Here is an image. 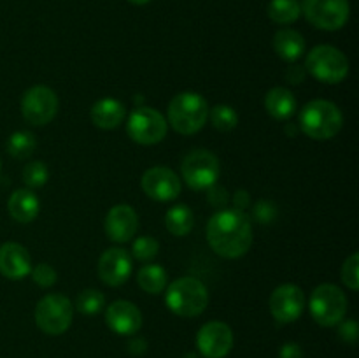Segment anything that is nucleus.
Segmentation results:
<instances>
[{
	"label": "nucleus",
	"mask_w": 359,
	"mask_h": 358,
	"mask_svg": "<svg viewBox=\"0 0 359 358\" xmlns=\"http://www.w3.org/2000/svg\"><path fill=\"white\" fill-rule=\"evenodd\" d=\"M76 309L83 314L91 316L98 314V312L104 309L105 305V297L100 290H95V288H86V290L81 291L76 298Z\"/></svg>",
	"instance_id": "cd10ccee"
},
{
	"label": "nucleus",
	"mask_w": 359,
	"mask_h": 358,
	"mask_svg": "<svg viewBox=\"0 0 359 358\" xmlns=\"http://www.w3.org/2000/svg\"><path fill=\"white\" fill-rule=\"evenodd\" d=\"M209 119V104L196 91H181L168 104V123L182 135L200 132Z\"/></svg>",
	"instance_id": "7ed1b4c3"
},
{
	"label": "nucleus",
	"mask_w": 359,
	"mask_h": 358,
	"mask_svg": "<svg viewBox=\"0 0 359 358\" xmlns=\"http://www.w3.org/2000/svg\"><path fill=\"white\" fill-rule=\"evenodd\" d=\"M196 346L205 358H224L233 347V332L223 321H209L198 330Z\"/></svg>",
	"instance_id": "ddd939ff"
},
{
	"label": "nucleus",
	"mask_w": 359,
	"mask_h": 358,
	"mask_svg": "<svg viewBox=\"0 0 359 358\" xmlns=\"http://www.w3.org/2000/svg\"><path fill=\"white\" fill-rule=\"evenodd\" d=\"M7 209L18 223H30L41 211V200L30 188H20L11 193L7 200Z\"/></svg>",
	"instance_id": "6ab92c4d"
},
{
	"label": "nucleus",
	"mask_w": 359,
	"mask_h": 358,
	"mask_svg": "<svg viewBox=\"0 0 359 358\" xmlns=\"http://www.w3.org/2000/svg\"><path fill=\"white\" fill-rule=\"evenodd\" d=\"M49 178V168L44 161H30V164L25 165L23 168V183L28 188H41L48 183Z\"/></svg>",
	"instance_id": "c756f323"
},
{
	"label": "nucleus",
	"mask_w": 359,
	"mask_h": 358,
	"mask_svg": "<svg viewBox=\"0 0 359 358\" xmlns=\"http://www.w3.org/2000/svg\"><path fill=\"white\" fill-rule=\"evenodd\" d=\"M165 304L181 318H193L205 311L209 304V291L200 279L182 276L165 288Z\"/></svg>",
	"instance_id": "f03ea898"
},
{
	"label": "nucleus",
	"mask_w": 359,
	"mask_h": 358,
	"mask_svg": "<svg viewBox=\"0 0 359 358\" xmlns=\"http://www.w3.org/2000/svg\"><path fill=\"white\" fill-rule=\"evenodd\" d=\"M265 109L272 118L284 121V119H290L297 111V98L287 88L276 86L266 91Z\"/></svg>",
	"instance_id": "4be33fe9"
},
{
	"label": "nucleus",
	"mask_w": 359,
	"mask_h": 358,
	"mask_svg": "<svg viewBox=\"0 0 359 358\" xmlns=\"http://www.w3.org/2000/svg\"><path fill=\"white\" fill-rule=\"evenodd\" d=\"M280 358H304V351L297 343H286L280 347Z\"/></svg>",
	"instance_id": "c9c22d12"
},
{
	"label": "nucleus",
	"mask_w": 359,
	"mask_h": 358,
	"mask_svg": "<svg viewBox=\"0 0 359 358\" xmlns=\"http://www.w3.org/2000/svg\"><path fill=\"white\" fill-rule=\"evenodd\" d=\"M167 126V119L163 118L160 111L140 105V107H135L130 112L126 132H128L130 139L135 140L137 144L151 146V144H158L160 140L165 139Z\"/></svg>",
	"instance_id": "1a4fd4ad"
},
{
	"label": "nucleus",
	"mask_w": 359,
	"mask_h": 358,
	"mask_svg": "<svg viewBox=\"0 0 359 358\" xmlns=\"http://www.w3.org/2000/svg\"><path fill=\"white\" fill-rule=\"evenodd\" d=\"M309 23L321 30H340L351 14L349 0H304L302 6Z\"/></svg>",
	"instance_id": "9b49d317"
},
{
	"label": "nucleus",
	"mask_w": 359,
	"mask_h": 358,
	"mask_svg": "<svg viewBox=\"0 0 359 358\" xmlns=\"http://www.w3.org/2000/svg\"><path fill=\"white\" fill-rule=\"evenodd\" d=\"M302 4L298 0H270L269 18L277 25H291L300 18Z\"/></svg>",
	"instance_id": "393cba45"
},
{
	"label": "nucleus",
	"mask_w": 359,
	"mask_h": 358,
	"mask_svg": "<svg viewBox=\"0 0 359 358\" xmlns=\"http://www.w3.org/2000/svg\"><path fill=\"white\" fill-rule=\"evenodd\" d=\"M342 125V111L330 100H311L300 111V130L314 140L333 139Z\"/></svg>",
	"instance_id": "20e7f679"
},
{
	"label": "nucleus",
	"mask_w": 359,
	"mask_h": 358,
	"mask_svg": "<svg viewBox=\"0 0 359 358\" xmlns=\"http://www.w3.org/2000/svg\"><path fill=\"white\" fill-rule=\"evenodd\" d=\"M105 234L114 242H128L139 228V216L128 204H116L105 216Z\"/></svg>",
	"instance_id": "dca6fc26"
},
{
	"label": "nucleus",
	"mask_w": 359,
	"mask_h": 358,
	"mask_svg": "<svg viewBox=\"0 0 359 358\" xmlns=\"http://www.w3.org/2000/svg\"><path fill=\"white\" fill-rule=\"evenodd\" d=\"M58 95L49 86H32L21 98V114L30 125L44 126L53 121L58 112Z\"/></svg>",
	"instance_id": "9d476101"
},
{
	"label": "nucleus",
	"mask_w": 359,
	"mask_h": 358,
	"mask_svg": "<svg viewBox=\"0 0 359 358\" xmlns=\"http://www.w3.org/2000/svg\"><path fill=\"white\" fill-rule=\"evenodd\" d=\"M311 314L321 326H335L346 318L347 297L335 284H319L311 295Z\"/></svg>",
	"instance_id": "0eeeda50"
},
{
	"label": "nucleus",
	"mask_w": 359,
	"mask_h": 358,
	"mask_svg": "<svg viewBox=\"0 0 359 358\" xmlns=\"http://www.w3.org/2000/svg\"><path fill=\"white\" fill-rule=\"evenodd\" d=\"M272 46L284 62H297L305 53L304 35L293 28H283V30L276 32Z\"/></svg>",
	"instance_id": "412c9836"
},
{
	"label": "nucleus",
	"mask_w": 359,
	"mask_h": 358,
	"mask_svg": "<svg viewBox=\"0 0 359 358\" xmlns=\"http://www.w3.org/2000/svg\"><path fill=\"white\" fill-rule=\"evenodd\" d=\"M233 204H235V209L244 211L245 207L251 204V197H249V192H245V190H238V192L233 195Z\"/></svg>",
	"instance_id": "e433bc0d"
},
{
	"label": "nucleus",
	"mask_w": 359,
	"mask_h": 358,
	"mask_svg": "<svg viewBox=\"0 0 359 358\" xmlns=\"http://www.w3.org/2000/svg\"><path fill=\"white\" fill-rule=\"evenodd\" d=\"M209 190V193H207V199H209L210 206L217 207V209H224L228 204V200H230V195H228L226 188H223V186L219 185H212Z\"/></svg>",
	"instance_id": "72a5a7b5"
},
{
	"label": "nucleus",
	"mask_w": 359,
	"mask_h": 358,
	"mask_svg": "<svg viewBox=\"0 0 359 358\" xmlns=\"http://www.w3.org/2000/svg\"><path fill=\"white\" fill-rule=\"evenodd\" d=\"M142 190L147 197L158 202H170L181 193V179L172 168L156 165L144 172Z\"/></svg>",
	"instance_id": "f8f14e48"
},
{
	"label": "nucleus",
	"mask_w": 359,
	"mask_h": 358,
	"mask_svg": "<svg viewBox=\"0 0 359 358\" xmlns=\"http://www.w3.org/2000/svg\"><path fill=\"white\" fill-rule=\"evenodd\" d=\"M137 283L144 291L151 295L163 293L167 288V270L156 263H146L137 272Z\"/></svg>",
	"instance_id": "b1692460"
},
{
	"label": "nucleus",
	"mask_w": 359,
	"mask_h": 358,
	"mask_svg": "<svg viewBox=\"0 0 359 358\" xmlns=\"http://www.w3.org/2000/svg\"><path fill=\"white\" fill-rule=\"evenodd\" d=\"M305 69L318 81L326 84H339L349 74V60L333 46H316L305 60Z\"/></svg>",
	"instance_id": "39448f33"
},
{
	"label": "nucleus",
	"mask_w": 359,
	"mask_h": 358,
	"mask_svg": "<svg viewBox=\"0 0 359 358\" xmlns=\"http://www.w3.org/2000/svg\"><path fill=\"white\" fill-rule=\"evenodd\" d=\"M30 274L34 283H37L42 288L53 286L56 283V277H58L56 276V270L49 263H37L35 267H32Z\"/></svg>",
	"instance_id": "2f4dec72"
},
{
	"label": "nucleus",
	"mask_w": 359,
	"mask_h": 358,
	"mask_svg": "<svg viewBox=\"0 0 359 358\" xmlns=\"http://www.w3.org/2000/svg\"><path fill=\"white\" fill-rule=\"evenodd\" d=\"M35 146H37V140H35V135L28 130H18L13 135L7 139V151H9L11 157L14 158H28L32 153H34Z\"/></svg>",
	"instance_id": "a878e982"
},
{
	"label": "nucleus",
	"mask_w": 359,
	"mask_h": 358,
	"mask_svg": "<svg viewBox=\"0 0 359 358\" xmlns=\"http://www.w3.org/2000/svg\"><path fill=\"white\" fill-rule=\"evenodd\" d=\"M305 77V70L302 69V67L294 65V67H290V70H287V79L291 81V83L298 84L300 81H304Z\"/></svg>",
	"instance_id": "4c0bfd02"
},
{
	"label": "nucleus",
	"mask_w": 359,
	"mask_h": 358,
	"mask_svg": "<svg viewBox=\"0 0 359 358\" xmlns=\"http://www.w3.org/2000/svg\"><path fill=\"white\" fill-rule=\"evenodd\" d=\"M339 325H340L339 326L340 339L346 340V343H351V344L356 343L358 333H359L356 319H342V321H340Z\"/></svg>",
	"instance_id": "f704fd0d"
},
{
	"label": "nucleus",
	"mask_w": 359,
	"mask_h": 358,
	"mask_svg": "<svg viewBox=\"0 0 359 358\" xmlns=\"http://www.w3.org/2000/svg\"><path fill=\"white\" fill-rule=\"evenodd\" d=\"M182 179L189 188L207 190L212 185H216L219 178V160L209 150H193L184 157L181 165Z\"/></svg>",
	"instance_id": "6e6552de"
},
{
	"label": "nucleus",
	"mask_w": 359,
	"mask_h": 358,
	"mask_svg": "<svg viewBox=\"0 0 359 358\" xmlns=\"http://www.w3.org/2000/svg\"><path fill=\"white\" fill-rule=\"evenodd\" d=\"M277 206L270 200H259L255 206V218L262 225H270L277 218Z\"/></svg>",
	"instance_id": "473e14b6"
},
{
	"label": "nucleus",
	"mask_w": 359,
	"mask_h": 358,
	"mask_svg": "<svg viewBox=\"0 0 359 358\" xmlns=\"http://www.w3.org/2000/svg\"><path fill=\"white\" fill-rule=\"evenodd\" d=\"M209 118L214 128L219 132H231L238 123L237 111L226 104H217L216 107L209 109Z\"/></svg>",
	"instance_id": "bb28decb"
},
{
	"label": "nucleus",
	"mask_w": 359,
	"mask_h": 358,
	"mask_svg": "<svg viewBox=\"0 0 359 358\" xmlns=\"http://www.w3.org/2000/svg\"><path fill=\"white\" fill-rule=\"evenodd\" d=\"M105 323L119 336H135L142 326V312L133 302L116 300L105 311Z\"/></svg>",
	"instance_id": "f3484780"
},
{
	"label": "nucleus",
	"mask_w": 359,
	"mask_h": 358,
	"mask_svg": "<svg viewBox=\"0 0 359 358\" xmlns=\"http://www.w3.org/2000/svg\"><path fill=\"white\" fill-rule=\"evenodd\" d=\"M126 116V109L125 105L121 104L116 98H100L98 102H95L91 105L90 111V118L93 121L95 126L104 130H112L118 128L119 125L123 123Z\"/></svg>",
	"instance_id": "aec40b11"
},
{
	"label": "nucleus",
	"mask_w": 359,
	"mask_h": 358,
	"mask_svg": "<svg viewBox=\"0 0 359 358\" xmlns=\"http://www.w3.org/2000/svg\"><path fill=\"white\" fill-rule=\"evenodd\" d=\"M74 318V304L62 293H49L35 305V323L48 336H62Z\"/></svg>",
	"instance_id": "423d86ee"
},
{
	"label": "nucleus",
	"mask_w": 359,
	"mask_h": 358,
	"mask_svg": "<svg viewBox=\"0 0 359 358\" xmlns=\"http://www.w3.org/2000/svg\"><path fill=\"white\" fill-rule=\"evenodd\" d=\"M130 4H133V6H146V4H149L151 0H128Z\"/></svg>",
	"instance_id": "ea45409f"
},
{
	"label": "nucleus",
	"mask_w": 359,
	"mask_h": 358,
	"mask_svg": "<svg viewBox=\"0 0 359 358\" xmlns=\"http://www.w3.org/2000/svg\"><path fill=\"white\" fill-rule=\"evenodd\" d=\"M193 225H195V216H193L191 209L186 204L172 206L165 214V227L172 235L184 237L191 232Z\"/></svg>",
	"instance_id": "5701e85b"
},
{
	"label": "nucleus",
	"mask_w": 359,
	"mask_h": 358,
	"mask_svg": "<svg viewBox=\"0 0 359 358\" xmlns=\"http://www.w3.org/2000/svg\"><path fill=\"white\" fill-rule=\"evenodd\" d=\"M160 251V242L151 235L137 237L132 244V256L139 262H153Z\"/></svg>",
	"instance_id": "c85d7f7f"
},
{
	"label": "nucleus",
	"mask_w": 359,
	"mask_h": 358,
	"mask_svg": "<svg viewBox=\"0 0 359 358\" xmlns=\"http://www.w3.org/2000/svg\"><path fill=\"white\" fill-rule=\"evenodd\" d=\"M132 269V255L123 248H109L98 260V276L109 286H119L126 283Z\"/></svg>",
	"instance_id": "2eb2a0df"
},
{
	"label": "nucleus",
	"mask_w": 359,
	"mask_h": 358,
	"mask_svg": "<svg viewBox=\"0 0 359 358\" xmlns=\"http://www.w3.org/2000/svg\"><path fill=\"white\" fill-rule=\"evenodd\" d=\"M207 242L223 258H241L252 244L251 220L244 211L219 209L207 223Z\"/></svg>",
	"instance_id": "f257e3e1"
},
{
	"label": "nucleus",
	"mask_w": 359,
	"mask_h": 358,
	"mask_svg": "<svg viewBox=\"0 0 359 358\" xmlns=\"http://www.w3.org/2000/svg\"><path fill=\"white\" fill-rule=\"evenodd\" d=\"M32 270V258L27 248L18 242H4L0 246V274L7 279L20 281Z\"/></svg>",
	"instance_id": "a211bd4d"
},
{
	"label": "nucleus",
	"mask_w": 359,
	"mask_h": 358,
	"mask_svg": "<svg viewBox=\"0 0 359 358\" xmlns=\"http://www.w3.org/2000/svg\"><path fill=\"white\" fill-rule=\"evenodd\" d=\"M305 309V295L297 284H280L270 297V312L279 323H293Z\"/></svg>",
	"instance_id": "4468645a"
},
{
	"label": "nucleus",
	"mask_w": 359,
	"mask_h": 358,
	"mask_svg": "<svg viewBox=\"0 0 359 358\" xmlns=\"http://www.w3.org/2000/svg\"><path fill=\"white\" fill-rule=\"evenodd\" d=\"M182 358H200V357L195 353V351H188V353H186Z\"/></svg>",
	"instance_id": "a19ab883"
},
{
	"label": "nucleus",
	"mask_w": 359,
	"mask_h": 358,
	"mask_svg": "<svg viewBox=\"0 0 359 358\" xmlns=\"http://www.w3.org/2000/svg\"><path fill=\"white\" fill-rule=\"evenodd\" d=\"M359 255L353 253L342 265V281L349 290L358 291L359 288Z\"/></svg>",
	"instance_id": "7c9ffc66"
},
{
	"label": "nucleus",
	"mask_w": 359,
	"mask_h": 358,
	"mask_svg": "<svg viewBox=\"0 0 359 358\" xmlns=\"http://www.w3.org/2000/svg\"><path fill=\"white\" fill-rule=\"evenodd\" d=\"M128 347H130V353L132 354H142L144 351H146L147 344H146V340L140 339V337H135L133 340H130Z\"/></svg>",
	"instance_id": "58836bf2"
}]
</instances>
